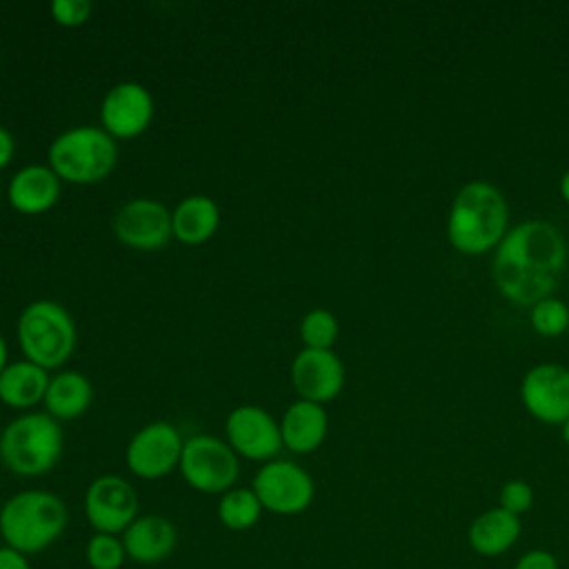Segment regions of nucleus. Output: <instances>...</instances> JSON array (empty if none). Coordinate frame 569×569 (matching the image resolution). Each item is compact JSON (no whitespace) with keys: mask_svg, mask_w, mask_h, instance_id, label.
Masks as SVG:
<instances>
[{"mask_svg":"<svg viewBox=\"0 0 569 569\" xmlns=\"http://www.w3.org/2000/svg\"><path fill=\"white\" fill-rule=\"evenodd\" d=\"M567 260L562 233L545 220L509 229L493 256V282L511 302L533 307L549 298Z\"/></svg>","mask_w":569,"mask_h":569,"instance_id":"1","label":"nucleus"},{"mask_svg":"<svg viewBox=\"0 0 569 569\" xmlns=\"http://www.w3.org/2000/svg\"><path fill=\"white\" fill-rule=\"evenodd\" d=\"M509 224V207L498 187L471 180L458 189L447 213V240L465 256H480L500 244Z\"/></svg>","mask_w":569,"mask_h":569,"instance_id":"2","label":"nucleus"},{"mask_svg":"<svg viewBox=\"0 0 569 569\" xmlns=\"http://www.w3.org/2000/svg\"><path fill=\"white\" fill-rule=\"evenodd\" d=\"M67 507L44 489L13 493L0 507V536L7 547L29 556L53 545L67 527Z\"/></svg>","mask_w":569,"mask_h":569,"instance_id":"3","label":"nucleus"},{"mask_svg":"<svg viewBox=\"0 0 569 569\" xmlns=\"http://www.w3.org/2000/svg\"><path fill=\"white\" fill-rule=\"evenodd\" d=\"M64 447L62 427L47 411H27L0 433V462L16 476L36 478L49 473Z\"/></svg>","mask_w":569,"mask_h":569,"instance_id":"4","label":"nucleus"},{"mask_svg":"<svg viewBox=\"0 0 569 569\" xmlns=\"http://www.w3.org/2000/svg\"><path fill=\"white\" fill-rule=\"evenodd\" d=\"M47 160L62 182L96 184L116 169L118 144L102 127L78 124L51 140Z\"/></svg>","mask_w":569,"mask_h":569,"instance_id":"5","label":"nucleus"},{"mask_svg":"<svg viewBox=\"0 0 569 569\" xmlns=\"http://www.w3.org/2000/svg\"><path fill=\"white\" fill-rule=\"evenodd\" d=\"M16 336L24 360L47 371L62 367L71 358L78 340L71 313L56 300L29 302L18 318Z\"/></svg>","mask_w":569,"mask_h":569,"instance_id":"6","label":"nucleus"},{"mask_svg":"<svg viewBox=\"0 0 569 569\" xmlns=\"http://www.w3.org/2000/svg\"><path fill=\"white\" fill-rule=\"evenodd\" d=\"M182 478L189 487L202 493H224L233 489L240 462L238 453L211 433H198L184 440L180 465Z\"/></svg>","mask_w":569,"mask_h":569,"instance_id":"7","label":"nucleus"},{"mask_svg":"<svg viewBox=\"0 0 569 569\" xmlns=\"http://www.w3.org/2000/svg\"><path fill=\"white\" fill-rule=\"evenodd\" d=\"M251 489L256 491L262 509L278 516L302 513L316 493L313 478L307 469L291 460H269L253 476Z\"/></svg>","mask_w":569,"mask_h":569,"instance_id":"8","label":"nucleus"},{"mask_svg":"<svg viewBox=\"0 0 569 569\" xmlns=\"http://www.w3.org/2000/svg\"><path fill=\"white\" fill-rule=\"evenodd\" d=\"M184 440L180 431L167 420H153L140 427L127 449V469L142 480H158L180 465Z\"/></svg>","mask_w":569,"mask_h":569,"instance_id":"9","label":"nucleus"},{"mask_svg":"<svg viewBox=\"0 0 569 569\" xmlns=\"http://www.w3.org/2000/svg\"><path fill=\"white\" fill-rule=\"evenodd\" d=\"M84 516L96 533L118 536L138 518V493L120 476H98L84 491Z\"/></svg>","mask_w":569,"mask_h":569,"instance_id":"10","label":"nucleus"},{"mask_svg":"<svg viewBox=\"0 0 569 569\" xmlns=\"http://www.w3.org/2000/svg\"><path fill=\"white\" fill-rule=\"evenodd\" d=\"M227 445L247 460L269 462L282 449L280 422L258 405H240L224 420Z\"/></svg>","mask_w":569,"mask_h":569,"instance_id":"11","label":"nucleus"},{"mask_svg":"<svg viewBox=\"0 0 569 569\" xmlns=\"http://www.w3.org/2000/svg\"><path fill=\"white\" fill-rule=\"evenodd\" d=\"M116 238L136 251H158L173 238L171 211L153 198H133L113 216Z\"/></svg>","mask_w":569,"mask_h":569,"instance_id":"12","label":"nucleus"},{"mask_svg":"<svg viewBox=\"0 0 569 569\" xmlns=\"http://www.w3.org/2000/svg\"><path fill=\"white\" fill-rule=\"evenodd\" d=\"M520 400L536 420L562 425L569 418V369L558 362L533 365L522 376Z\"/></svg>","mask_w":569,"mask_h":569,"instance_id":"13","label":"nucleus"},{"mask_svg":"<svg viewBox=\"0 0 569 569\" xmlns=\"http://www.w3.org/2000/svg\"><path fill=\"white\" fill-rule=\"evenodd\" d=\"M153 120V98L140 82L113 84L100 102V124L113 140L136 138Z\"/></svg>","mask_w":569,"mask_h":569,"instance_id":"14","label":"nucleus"},{"mask_svg":"<svg viewBox=\"0 0 569 569\" xmlns=\"http://www.w3.org/2000/svg\"><path fill=\"white\" fill-rule=\"evenodd\" d=\"M291 385L298 398L325 405L345 387V365L333 349H302L291 362Z\"/></svg>","mask_w":569,"mask_h":569,"instance_id":"15","label":"nucleus"},{"mask_svg":"<svg viewBox=\"0 0 569 569\" xmlns=\"http://www.w3.org/2000/svg\"><path fill=\"white\" fill-rule=\"evenodd\" d=\"M60 189L62 180L49 164H27L11 176L7 198L16 211L38 216L58 202Z\"/></svg>","mask_w":569,"mask_h":569,"instance_id":"16","label":"nucleus"},{"mask_svg":"<svg viewBox=\"0 0 569 569\" xmlns=\"http://www.w3.org/2000/svg\"><path fill=\"white\" fill-rule=\"evenodd\" d=\"M178 542V531L173 522L164 516H138L124 531L122 545L127 558L138 565L162 562Z\"/></svg>","mask_w":569,"mask_h":569,"instance_id":"17","label":"nucleus"},{"mask_svg":"<svg viewBox=\"0 0 569 569\" xmlns=\"http://www.w3.org/2000/svg\"><path fill=\"white\" fill-rule=\"evenodd\" d=\"M329 431L327 409L318 402H309L298 398L291 402L280 418V436L282 447L293 453H311L316 451Z\"/></svg>","mask_w":569,"mask_h":569,"instance_id":"18","label":"nucleus"},{"mask_svg":"<svg viewBox=\"0 0 569 569\" xmlns=\"http://www.w3.org/2000/svg\"><path fill=\"white\" fill-rule=\"evenodd\" d=\"M220 224V209L216 200L202 193L182 198L171 211L173 238L182 244H202L207 242Z\"/></svg>","mask_w":569,"mask_h":569,"instance_id":"19","label":"nucleus"},{"mask_svg":"<svg viewBox=\"0 0 569 569\" xmlns=\"http://www.w3.org/2000/svg\"><path fill=\"white\" fill-rule=\"evenodd\" d=\"M93 400V387L89 378L73 369H62L49 378V387L44 393V409L51 418L73 420L82 416Z\"/></svg>","mask_w":569,"mask_h":569,"instance_id":"20","label":"nucleus"},{"mask_svg":"<svg viewBox=\"0 0 569 569\" xmlns=\"http://www.w3.org/2000/svg\"><path fill=\"white\" fill-rule=\"evenodd\" d=\"M49 371L31 360L9 362L0 373V400L13 409H31L44 400Z\"/></svg>","mask_w":569,"mask_h":569,"instance_id":"21","label":"nucleus"},{"mask_svg":"<svg viewBox=\"0 0 569 569\" xmlns=\"http://www.w3.org/2000/svg\"><path fill=\"white\" fill-rule=\"evenodd\" d=\"M520 536L518 516L496 507L480 513L469 527V542L482 556L505 553Z\"/></svg>","mask_w":569,"mask_h":569,"instance_id":"22","label":"nucleus"},{"mask_svg":"<svg viewBox=\"0 0 569 569\" xmlns=\"http://www.w3.org/2000/svg\"><path fill=\"white\" fill-rule=\"evenodd\" d=\"M262 513V505L251 487H233L218 502V518L231 531L251 529Z\"/></svg>","mask_w":569,"mask_h":569,"instance_id":"23","label":"nucleus"},{"mask_svg":"<svg viewBox=\"0 0 569 569\" xmlns=\"http://www.w3.org/2000/svg\"><path fill=\"white\" fill-rule=\"evenodd\" d=\"M338 338V320L329 309H311L300 320L305 349H331Z\"/></svg>","mask_w":569,"mask_h":569,"instance_id":"24","label":"nucleus"},{"mask_svg":"<svg viewBox=\"0 0 569 569\" xmlns=\"http://www.w3.org/2000/svg\"><path fill=\"white\" fill-rule=\"evenodd\" d=\"M529 322L536 333L558 338L569 329V307L560 298H542L529 309Z\"/></svg>","mask_w":569,"mask_h":569,"instance_id":"25","label":"nucleus"},{"mask_svg":"<svg viewBox=\"0 0 569 569\" xmlns=\"http://www.w3.org/2000/svg\"><path fill=\"white\" fill-rule=\"evenodd\" d=\"M87 565L91 569H120L127 560L122 538L111 533H93L84 549Z\"/></svg>","mask_w":569,"mask_h":569,"instance_id":"26","label":"nucleus"},{"mask_svg":"<svg viewBox=\"0 0 569 569\" xmlns=\"http://www.w3.org/2000/svg\"><path fill=\"white\" fill-rule=\"evenodd\" d=\"M533 505V489L525 480H509L500 489V509L520 516Z\"/></svg>","mask_w":569,"mask_h":569,"instance_id":"27","label":"nucleus"},{"mask_svg":"<svg viewBox=\"0 0 569 569\" xmlns=\"http://www.w3.org/2000/svg\"><path fill=\"white\" fill-rule=\"evenodd\" d=\"M93 7L89 0H53L51 18L62 27H80L89 20Z\"/></svg>","mask_w":569,"mask_h":569,"instance_id":"28","label":"nucleus"},{"mask_svg":"<svg viewBox=\"0 0 569 569\" xmlns=\"http://www.w3.org/2000/svg\"><path fill=\"white\" fill-rule=\"evenodd\" d=\"M513 569H558L556 565V558L545 551V549H533V551H527Z\"/></svg>","mask_w":569,"mask_h":569,"instance_id":"29","label":"nucleus"},{"mask_svg":"<svg viewBox=\"0 0 569 569\" xmlns=\"http://www.w3.org/2000/svg\"><path fill=\"white\" fill-rule=\"evenodd\" d=\"M0 569H31V567L24 553L4 545L0 547Z\"/></svg>","mask_w":569,"mask_h":569,"instance_id":"30","label":"nucleus"},{"mask_svg":"<svg viewBox=\"0 0 569 569\" xmlns=\"http://www.w3.org/2000/svg\"><path fill=\"white\" fill-rule=\"evenodd\" d=\"M13 153H16L13 136L4 127H0V169H4L11 162Z\"/></svg>","mask_w":569,"mask_h":569,"instance_id":"31","label":"nucleus"},{"mask_svg":"<svg viewBox=\"0 0 569 569\" xmlns=\"http://www.w3.org/2000/svg\"><path fill=\"white\" fill-rule=\"evenodd\" d=\"M558 189H560V196H562V200L569 204V169L562 173Z\"/></svg>","mask_w":569,"mask_h":569,"instance_id":"32","label":"nucleus"},{"mask_svg":"<svg viewBox=\"0 0 569 569\" xmlns=\"http://www.w3.org/2000/svg\"><path fill=\"white\" fill-rule=\"evenodd\" d=\"M7 365H9V353H7V342H4V338H2V333H0V373L7 369Z\"/></svg>","mask_w":569,"mask_h":569,"instance_id":"33","label":"nucleus"},{"mask_svg":"<svg viewBox=\"0 0 569 569\" xmlns=\"http://www.w3.org/2000/svg\"><path fill=\"white\" fill-rule=\"evenodd\" d=\"M560 433H562V440L569 445V418L560 425Z\"/></svg>","mask_w":569,"mask_h":569,"instance_id":"34","label":"nucleus"}]
</instances>
